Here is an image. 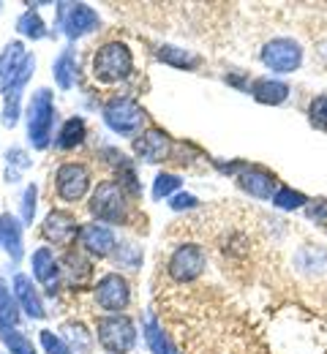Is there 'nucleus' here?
I'll return each instance as SVG.
<instances>
[{
	"mask_svg": "<svg viewBox=\"0 0 327 354\" xmlns=\"http://www.w3.org/2000/svg\"><path fill=\"white\" fill-rule=\"evenodd\" d=\"M77 74H80V63H77V55L71 46H66L55 63H52V77H55V85L60 90H71L77 82Z\"/></svg>",
	"mask_w": 327,
	"mask_h": 354,
	"instance_id": "21",
	"label": "nucleus"
},
{
	"mask_svg": "<svg viewBox=\"0 0 327 354\" xmlns=\"http://www.w3.org/2000/svg\"><path fill=\"white\" fill-rule=\"evenodd\" d=\"M207 270V254L196 243H180L169 259H167V275L178 283H191Z\"/></svg>",
	"mask_w": 327,
	"mask_h": 354,
	"instance_id": "8",
	"label": "nucleus"
},
{
	"mask_svg": "<svg viewBox=\"0 0 327 354\" xmlns=\"http://www.w3.org/2000/svg\"><path fill=\"white\" fill-rule=\"evenodd\" d=\"M55 95L49 88L33 90L30 101H28V142L33 150H47L52 139V129H55Z\"/></svg>",
	"mask_w": 327,
	"mask_h": 354,
	"instance_id": "2",
	"label": "nucleus"
},
{
	"mask_svg": "<svg viewBox=\"0 0 327 354\" xmlns=\"http://www.w3.org/2000/svg\"><path fill=\"white\" fill-rule=\"evenodd\" d=\"M183 191V177L175 175V172H158L156 180H153V191H150V196L156 199V202H169L175 194H180Z\"/></svg>",
	"mask_w": 327,
	"mask_h": 354,
	"instance_id": "29",
	"label": "nucleus"
},
{
	"mask_svg": "<svg viewBox=\"0 0 327 354\" xmlns=\"http://www.w3.org/2000/svg\"><path fill=\"white\" fill-rule=\"evenodd\" d=\"M295 267L308 275H322L327 272V248L325 245H303L295 257Z\"/></svg>",
	"mask_w": 327,
	"mask_h": 354,
	"instance_id": "23",
	"label": "nucleus"
},
{
	"mask_svg": "<svg viewBox=\"0 0 327 354\" xmlns=\"http://www.w3.org/2000/svg\"><path fill=\"white\" fill-rule=\"evenodd\" d=\"M101 17L88 3H57V30H63L66 39L77 41L88 33L98 30Z\"/></svg>",
	"mask_w": 327,
	"mask_h": 354,
	"instance_id": "7",
	"label": "nucleus"
},
{
	"mask_svg": "<svg viewBox=\"0 0 327 354\" xmlns=\"http://www.w3.org/2000/svg\"><path fill=\"white\" fill-rule=\"evenodd\" d=\"M308 199H311L308 194H303V191H297L292 185H281L279 191H276V196L270 199V205L276 210H281V213H303Z\"/></svg>",
	"mask_w": 327,
	"mask_h": 354,
	"instance_id": "26",
	"label": "nucleus"
},
{
	"mask_svg": "<svg viewBox=\"0 0 327 354\" xmlns=\"http://www.w3.org/2000/svg\"><path fill=\"white\" fill-rule=\"evenodd\" d=\"M142 335H144V341H147L150 354H180L178 346L172 344V338L167 335V330L158 324V319H156L153 313H147V319H144V324H142Z\"/></svg>",
	"mask_w": 327,
	"mask_h": 354,
	"instance_id": "20",
	"label": "nucleus"
},
{
	"mask_svg": "<svg viewBox=\"0 0 327 354\" xmlns=\"http://www.w3.org/2000/svg\"><path fill=\"white\" fill-rule=\"evenodd\" d=\"M41 232H44V237H47L49 243H55V245H71L80 237L82 226L66 210H49V216L41 223Z\"/></svg>",
	"mask_w": 327,
	"mask_h": 354,
	"instance_id": "14",
	"label": "nucleus"
},
{
	"mask_svg": "<svg viewBox=\"0 0 327 354\" xmlns=\"http://www.w3.org/2000/svg\"><path fill=\"white\" fill-rule=\"evenodd\" d=\"M202 202L194 196V194H188V191H180V194H175L172 199H169V210H175V213H188V210H196Z\"/></svg>",
	"mask_w": 327,
	"mask_h": 354,
	"instance_id": "37",
	"label": "nucleus"
},
{
	"mask_svg": "<svg viewBox=\"0 0 327 354\" xmlns=\"http://www.w3.org/2000/svg\"><path fill=\"white\" fill-rule=\"evenodd\" d=\"M0 354H3V352H0Z\"/></svg>",
	"mask_w": 327,
	"mask_h": 354,
	"instance_id": "40",
	"label": "nucleus"
},
{
	"mask_svg": "<svg viewBox=\"0 0 327 354\" xmlns=\"http://www.w3.org/2000/svg\"><path fill=\"white\" fill-rule=\"evenodd\" d=\"M259 63L276 77V74H295L306 63V49L292 36H273L259 49Z\"/></svg>",
	"mask_w": 327,
	"mask_h": 354,
	"instance_id": "5",
	"label": "nucleus"
},
{
	"mask_svg": "<svg viewBox=\"0 0 327 354\" xmlns=\"http://www.w3.org/2000/svg\"><path fill=\"white\" fill-rule=\"evenodd\" d=\"M30 270H33V278L47 289L49 295H55L60 289L63 270H60V259L55 257L52 248H36L33 257H30Z\"/></svg>",
	"mask_w": 327,
	"mask_h": 354,
	"instance_id": "13",
	"label": "nucleus"
},
{
	"mask_svg": "<svg viewBox=\"0 0 327 354\" xmlns=\"http://www.w3.org/2000/svg\"><path fill=\"white\" fill-rule=\"evenodd\" d=\"M118 262L126 265L129 270H134L142 262V251L137 245H131V243H123V245H118Z\"/></svg>",
	"mask_w": 327,
	"mask_h": 354,
	"instance_id": "38",
	"label": "nucleus"
},
{
	"mask_svg": "<svg viewBox=\"0 0 327 354\" xmlns=\"http://www.w3.org/2000/svg\"><path fill=\"white\" fill-rule=\"evenodd\" d=\"M22 229L25 226H22V221L17 216H11V213L0 216V248L8 254V259L14 265H19L22 254H25V248H22Z\"/></svg>",
	"mask_w": 327,
	"mask_h": 354,
	"instance_id": "18",
	"label": "nucleus"
},
{
	"mask_svg": "<svg viewBox=\"0 0 327 354\" xmlns=\"http://www.w3.org/2000/svg\"><path fill=\"white\" fill-rule=\"evenodd\" d=\"M306 118H308V126H311V129L327 133V93H319V95H314V98L308 101Z\"/></svg>",
	"mask_w": 327,
	"mask_h": 354,
	"instance_id": "32",
	"label": "nucleus"
},
{
	"mask_svg": "<svg viewBox=\"0 0 327 354\" xmlns=\"http://www.w3.org/2000/svg\"><path fill=\"white\" fill-rule=\"evenodd\" d=\"M19 322H22V308L14 297V292H8L6 281L0 278V330L19 327Z\"/></svg>",
	"mask_w": 327,
	"mask_h": 354,
	"instance_id": "27",
	"label": "nucleus"
},
{
	"mask_svg": "<svg viewBox=\"0 0 327 354\" xmlns=\"http://www.w3.org/2000/svg\"><path fill=\"white\" fill-rule=\"evenodd\" d=\"M88 207H91L93 218H98V223H112V226H123L129 221V213H131L129 194L120 188L118 180L98 183Z\"/></svg>",
	"mask_w": 327,
	"mask_h": 354,
	"instance_id": "3",
	"label": "nucleus"
},
{
	"mask_svg": "<svg viewBox=\"0 0 327 354\" xmlns=\"http://www.w3.org/2000/svg\"><path fill=\"white\" fill-rule=\"evenodd\" d=\"M60 270H63L66 286H71V289L85 286V283L91 281V275H93V265H91L82 254H66V257L60 259Z\"/></svg>",
	"mask_w": 327,
	"mask_h": 354,
	"instance_id": "19",
	"label": "nucleus"
},
{
	"mask_svg": "<svg viewBox=\"0 0 327 354\" xmlns=\"http://www.w3.org/2000/svg\"><path fill=\"white\" fill-rule=\"evenodd\" d=\"M156 57L172 68H180V71H196L202 66V57L191 49H183V46H175V44H161Z\"/></svg>",
	"mask_w": 327,
	"mask_h": 354,
	"instance_id": "22",
	"label": "nucleus"
},
{
	"mask_svg": "<svg viewBox=\"0 0 327 354\" xmlns=\"http://www.w3.org/2000/svg\"><path fill=\"white\" fill-rule=\"evenodd\" d=\"M134 153L144 164H164L172 156V136L164 129L150 126L134 139Z\"/></svg>",
	"mask_w": 327,
	"mask_h": 354,
	"instance_id": "12",
	"label": "nucleus"
},
{
	"mask_svg": "<svg viewBox=\"0 0 327 354\" xmlns=\"http://www.w3.org/2000/svg\"><path fill=\"white\" fill-rule=\"evenodd\" d=\"M17 33L22 36V39H30V41H41V39H47L49 30L47 25H44V19L39 17V11H25L19 19H17Z\"/></svg>",
	"mask_w": 327,
	"mask_h": 354,
	"instance_id": "30",
	"label": "nucleus"
},
{
	"mask_svg": "<svg viewBox=\"0 0 327 354\" xmlns=\"http://www.w3.org/2000/svg\"><path fill=\"white\" fill-rule=\"evenodd\" d=\"M91 185H93V177H91V169L85 164L68 161V164H63L55 172V191H57L60 202H80V199H85Z\"/></svg>",
	"mask_w": 327,
	"mask_h": 354,
	"instance_id": "10",
	"label": "nucleus"
},
{
	"mask_svg": "<svg viewBox=\"0 0 327 354\" xmlns=\"http://www.w3.org/2000/svg\"><path fill=\"white\" fill-rule=\"evenodd\" d=\"M33 167V161H30V156H28V150L25 147H8L6 150V183H19L22 175L28 172Z\"/></svg>",
	"mask_w": 327,
	"mask_h": 354,
	"instance_id": "28",
	"label": "nucleus"
},
{
	"mask_svg": "<svg viewBox=\"0 0 327 354\" xmlns=\"http://www.w3.org/2000/svg\"><path fill=\"white\" fill-rule=\"evenodd\" d=\"M234 183L243 194H248L251 199H259V202H270L276 196V191L281 188L279 175L270 172L268 167L262 164H243V169L234 175Z\"/></svg>",
	"mask_w": 327,
	"mask_h": 354,
	"instance_id": "9",
	"label": "nucleus"
},
{
	"mask_svg": "<svg viewBox=\"0 0 327 354\" xmlns=\"http://www.w3.org/2000/svg\"><path fill=\"white\" fill-rule=\"evenodd\" d=\"M118 183H120V188H123L129 196H140V194H142L137 169H134V164H131L129 158H126V161L118 167Z\"/></svg>",
	"mask_w": 327,
	"mask_h": 354,
	"instance_id": "33",
	"label": "nucleus"
},
{
	"mask_svg": "<svg viewBox=\"0 0 327 354\" xmlns=\"http://www.w3.org/2000/svg\"><path fill=\"white\" fill-rule=\"evenodd\" d=\"M36 205H39V185L30 183L25 188V194H22V223L25 226H30L33 218H36Z\"/></svg>",
	"mask_w": 327,
	"mask_h": 354,
	"instance_id": "36",
	"label": "nucleus"
},
{
	"mask_svg": "<svg viewBox=\"0 0 327 354\" xmlns=\"http://www.w3.org/2000/svg\"><path fill=\"white\" fill-rule=\"evenodd\" d=\"M101 118H104L106 129L118 136H140L142 126H144V109L131 95H112L101 106Z\"/></svg>",
	"mask_w": 327,
	"mask_h": 354,
	"instance_id": "6",
	"label": "nucleus"
},
{
	"mask_svg": "<svg viewBox=\"0 0 327 354\" xmlns=\"http://www.w3.org/2000/svg\"><path fill=\"white\" fill-rule=\"evenodd\" d=\"M95 341L104 352L129 354L137 346V324L126 313H106L95 322Z\"/></svg>",
	"mask_w": 327,
	"mask_h": 354,
	"instance_id": "4",
	"label": "nucleus"
},
{
	"mask_svg": "<svg viewBox=\"0 0 327 354\" xmlns=\"http://www.w3.org/2000/svg\"><path fill=\"white\" fill-rule=\"evenodd\" d=\"M0 341L3 346L11 354H36L33 341L19 330V327H8V330H0Z\"/></svg>",
	"mask_w": 327,
	"mask_h": 354,
	"instance_id": "31",
	"label": "nucleus"
},
{
	"mask_svg": "<svg viewBox=\"0 0 327 354\" xmlns=\"http://www.w3.org/2000/svg\"><path fill=\"white\" fill-rule=\"evenodd\" d=\"M93 297L101 310L109 313H120L131 306V283L126 281V275L120 272H106L98 278L93 289Z\"/></svg>",
	"mask_w": 327,
	"mask_h": 354,
	"instance_id": "11",
	"label": "nucleus"
},
{
	"mask_svg": "<svg viewBox=\"0 0 327 354\" xmlns=\"http://www.w3.org/2000/svg\"><path fill=\"white\" fill-rule=\"evenodd\" d=\"M134 74V55L123 41H106L93 55V80L98 85H118Z\"/></svg>",
	"mask_w": 327,
	"mask_h": 354,
	"instance_id": "1",
	"label": "nucleus"
},
{
	"mask_svg": "<svg viewBox=\"0 0 327 354\" xmlns=\"http://www.w3.org/2000/svg\"><path fill=\"white\" fill-rule=\"evenodd\" d=\"M60 335L66 338V344L71 346L74 354H91V349H93L95 335H91V330L82 322H66L60 327Z\"/></svg>",
	"mask_w": 327,
	"mask_h": 354,
	"instance_id": "25",
	"label": "nucleus"
},
{
	"mask_svg": "<svg viewBox=\"0 0 327 354\" xmlns=\"http://www.w3.org/2000/svg\"><path fill=\"white\" fill-rule=\"evenodd\" d=\"M39 338H41V346H44V352L47 354H74L71 352V346L66 344V338H63L60 333L41 330V333H39Z\"/></svg>",
	"mask_w": 327,
	"mask_h": 354,
	"instance_id": "35",
	"label": "nucleus"
},
{
	"mask_svg": "<svg viewBox=\"0 0 327 354\" xmlns=\"http://www.w3.org/2000/svg\"><path fill=\"white\" fill-rule=\"evenodd\" d=\"M85 136H88L85 120L82 118H68L60 126V131L55 133V147L57 150H74V147H80L85 142Z\"/></svg>",
	"mask_w": 327,
	"mask_h": 354,
	"instance_id": "24",
	"label": "nucleus"
},
{
	"mask_svg": "<svg viewBox=\"0 0 327 354\" xmlns=\"http://www.w3.org/2000/svg\"><path fill=\"white\" fill-rule=\"evenodd\" d=\"M11 292H14V297H17V303H19V308H22L25 316H30V319H44L47 316L41 292L36 289V283H33L30 275L17 272L14 281H11Z\"/></svg>",
	"mask_w": 327,
	"mask_h": 354,
	"instance_id": "15",
	"label": "nucleus"
},
{
	"mask_svg": "<svg viewBox=\"0 0 327 354\" xmlns=\"http://www.w3.org/2000/svg\"><path fill=\"white\" fill-rule=\"evenodd\" d=\"M224 82L237 90H245V93L251 88V80H248V74H243V71H227V74H224Z\"/></svg>",
	"mask_w": 327,
	"mask_h": 354,
	"instance_id": "39",
	"label": "nucleus"
},
{
	"mask_svg": "<svg viewBox=\"0 0 327 354\" xmlns=\"http://www.w3.org/2000/svg\"><path fill=\"white\" fill-rule=\"evenodd\" d=\"M303 216H306L308 223H314V226H319V229H327V196H314V199H308Z\"/></svg>",
	"mask_w": 327,
	"mask_h": 354,
	"instance_id": "34",
	"label": "nucleus"
},
{
	"mask_svg": "<svg viewBox=\"0 0 327 354\" xmlns=\"http://www.w3.org/2000/svg\"><path fill=\"white\" fill-rule=\"evenodd\" d=\"M248 95L262 106H283L292 95V88L281 77H256V80H251Z\"/></svg>",
	"mask_w": 327,
	"mask_h": 354,
	"instance_id": "16",
	"label": "nucleus"
},
{
	"mask_svg": "<svg viewBox=\"0 0 327 354\" xmlns=\"http://www.w3.org/2000/svg\"><path fill=\"white\" fill-rule=\"evenodd\" d=\"M80 245L91 254V257H98V259H104V257H109L112 251H118V237H115V232L109 229V226H104V223H85L82 226V232H80Z\"/></svg>",
	"mask_w": 327,
	"mask_h": 354,
	"instance_id": "17",
	"label": "nucleus"
}]
</instances>
